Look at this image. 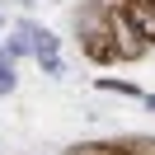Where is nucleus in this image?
Wrapping results in <instances>:
<instances>
[{
  "mask_svg": "<svg viewBox=\"0 0 155 155\" xmlns=\"http://www.w3.org/2000/svg\"><path fill=\"white\" fill-rule=\"evenodd\" d=\"M75 42H80V52H85L89 61H99V66L141 61L146 57V47L132 38V28L113 14L108 0H80L75 5Z\"/></svg>",
  "mask_w": 155,
  "mask_h": 155,
  "instance_id": "obj_1",
  "label": "nucleus"
},
{
  "mask_svg": "<svg viewBox=\"0 0 155 155\" xmlns=\"http://www.w3.org/2000/svg\"><path fill=\"white\" fill-rule=\"evenodd\" d=\"M113 14L132 28V38L141 47H155V0H117Z\"/></svg>",
  "mask_w": 155,
  "mask_h": 155,
  "instance_id": "obj_2",
  "label": "nucleus"
},
{
  "mask_svg": "<svg viewBox=\"0 0 155 155\" xmlns=\"http://www.w3.org/2000/svg\"><path fill=\"white\" fill-rule=\"evenodd\" d=\"M61 155H117V141H75Z\"/></svg>",
  "mask_w": 155,
  "mask_h": 155,
  "instance_id": "obj_3",
  "label": "nucleus"
},
{
  "mask_svg": "<svg viewBox=\"0 0 155 155\" xmlns=\"http://www.w3.org/2000/svg\"><path fill=\"white\" fill-rule=\"evenodd\" d=\"M117 155H155V136H122Z\"/></svg>",
  "mask_w": 155,
  "mask_h": 155,
  "instance_id": "obj_4",
  "label": "nucleus"
},
{
  "mask_svg": "<svg viewBox=\"0 0 155 155\" xmlns=\"http://www.w3.org/2000/svg\"><path fill=\"white\" fill-rule=\"evenodd\" d=\"M14 89V66H10V57L0 61V94H10Z\"/></svg>",
  "mask_w": 155,
  "mask_h": 155,
  "instance_id": "obj_5",
  "label": "nucleus"
},
{
  "mask_svg": "<svg viewBox=\"0 0 155 155\" xmlns=\"http://www.w3.org/2000/svg\"><path fill=\"white\" fill-rule=\"evenodd\" d=\"M146 104H150V108H155V94H146Z\"/></svg>",
  "mask_w": 155,
  "mask_h": 155,
  "instance_id": "obj_6",
  "label": "nucleus"
}]
</instances>
